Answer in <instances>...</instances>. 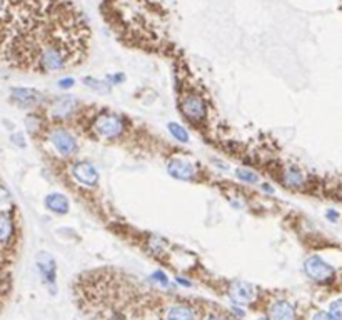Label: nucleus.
Returning a JSON list of instances; mask_svg holds the SVG:
<instances>
[{"instance_id": "f257e3e1", "label": "nucleus", "mask_w": 342, "mask_h": 320, "mask_svg": "<svg viewBox=\"0 0 342 320\" xmlns=\"http://www.w3.org/2000/svg\"><path fill=\"white\" fill-rule=\"evenodd\" d=\"M69 62V53L61 44L49 42L37 52V67L44 72H57L65 69Z\"/></svg>"}, {"instance_id": "f03ea898", "label": "nucleus", "mask_w": 342, "mask_h": 320, "mask_svg": "<svg viewBox=\"0 0 342 320\" xmlns=\"http://www.w3.org/2000/svg\"><path fill=\"white\" fill-rule=\"evenodd\" d=\"M92 130L102 138H116L124 132V120L113 113H104L94 120Z\"/></svg>"}, {"instance_id": "7ed1b4c3", "label": "nucleus", "mask_w": 342, "mask_h": 320, "mask_svg": "<svg viewBox=\"0 0 342 320\" xmlns=\"http://www.w3.org/2000/svg\"><path fill=\"white\" fill-rule=\"evenodd\" d=\"M304 272L309 279H312L314 282H321V283L331 282L334 279V275H335L332 265H329L319 255H312L304 262Z\"/></svg>"}, {"instance_id": "20e7f679", "label": "nucleus", "mask_w": 342, "mask_h": 320, "mask_svg": "<svg viewBox=\"0 0 342 320\" xmlns=\"http://www.w3.org/2000/svg\"><path fill=\"white\" fill-rule=\"evenodd\" d=\"M181 110L190 122H202V120H206L207 117L206 102H204L199 95H194V94H190L182 99Z\"/></svg>"}, {"instance_id": "39448f33", "label": "nucleus", "mask_w": 342, "mask_h": 320, "mask_svg": "<svg viewBox=\"0 0 342 320\" xmlns=\"http://www.w3.org/2000/svg\"><path fill=\"white\" fill-rule=\"evenodd\" d=\"M50 142H52L53 149H55L62 157H70L72 154H75V150H77L75 137L67 130H62V129L53 130L50 135Z\"/></svg>"}, {"instance_id": "423d86ee", "label": "nucleus", "mask_w": 342, "mask_h": 320, "mask_svg": "<svg viewBox=\"0 0 342 320\" xmlns=\"http://www.w3.org/2000/svg\"><path fill=\"white\" fill-rule=\"evenodd\" d=\"M72 175L79 184L86 185V187H95L99 184V172L91 162L83 160L75 164L74 168H72Z\"/></svg>"}, {"instance_id": "0eeeda50", "label": "nucleus", "mask_w": 342, "mask_h": 320, "mask_svg": "<svg viewBox=\"0 0 342 320\" xmlns=\"http://www.w3.org/2000/svg\"><path fill=\"white\" fill-rule=\"evenodd\" d=\"M167 172H169L170 177L177 179V180H192L195 177V167L190 164L187 160L182 159H172L169 164H167Z\"/></svg>"}, {"instance_id": "6e6552de", "label": "nucleus", "mask_w": 342, "mask_h": 320, "mask_svg": "<svg viewBox=\"0 0 342 320\" xmlns=\"http://www.w3.org/2000/svg\"><path fill=\"white\" fill-rule=\"evenodd\" d=\"M229 295L236 304H250V302L255 299V290L250 283L232 282L229 288Z\"/></svg>"}, {"instance_id": "1a4fd4ad", "label": "nucleus", "mask_w": 342, "mask_h": 320, "mask_svg": "<svg viewBox=\"0 0 342 320\" xmlns=\"http://www.w3.org/2000/svg\"><path fill=\"white\" fill-rule=\"evenodd\" d=\"M42 99L40 92L34 89H12V100L15 102V104H19L20 107H34L37 105Z\"/></svg>"}, {"instance_id": "9d476101", "label": "nucleus", "mask_w": 342, "mask_h": 320, "mask_svg": "<svg viewBox=\"0 0 342 320\" xmlns=\"http://www.w3.org/2000/svg\"><path fill=\"white\" fill-rule=\"evenodd\" d=\"M37 265L45 282L53 285V283H55V262H53V258L50 255H47V252H40Z\"/></svg>"}, {"instance_id": "9b49d317", "label": "nucleus", "mask_w": 342, "mask_h": 320, "mask_svg": "<svg viewBox=\"0 0 342 320\" xmlns=\"http://www.w3.org/2000/svg\"><path fill=\"white\" fill-rule=\"evenodd\" d=\"M272 320H296V310L287 300H277L271 307Z\"/></svg>"}, {"instance_id": "f8f14e48", "label": "nucleus", "mask_w": 342, "mask_h": 320, "mask_svg": "<svg viewBox=\"0 0 342 320\" xmlns=\"http://www.w3.org/2000/svg\"><path fill=\"white\" fill-rule=\"evenodd\" d=\"M45 207L50 210L53 214H59V215H64L69 212L70 205H69V200L67 197L62 195V194H50L45 197Z\"/></svg>"}, {"instance_id": "ddd939ff", "label": "nucleus", "mask_w": 342, "mask_h": 320, "mask_svg": "<svg viewBox=\"0 0 342 320\" xmlns=\"http://www.w3.org/2000/svg\"><path fill=\"white\" fill-rule=\"evenodd\" d=\"M197 312L189 305H172L165 313V320H195Z\"/></svg>"}, {"instance_id": "4468645a", "label": "nucleus", "mask_w": 342, "mask_h": 320, "mask_svg": "<svg viewBox=\"0 0 342 320\" xmlns=\"http://www.w3.org/2000/svg\"><path fill=\"white\" fill-rule=\"evenodd\" d=\"M75 108V100L72 97H62L52 107V115L57 119H65Z\"/></svg>"}, {"instance_id": "2eb2a0df", "label": "nucleus", "mask_w": 342, "mask_h": 320, "mask_svg": "<svg viewBox=\"0 0 342 320\" xmlns=\"http://www.w3.org/2000/svg\"><path fill=\"white\" fill-rule=\"evenodd\" d=\"M14 232V223L5 212H0V242H7Z\"/></svg>"}, {"instance_id": "dca6fc26", "label": "nucleus", "mask_w": 342, "mask_h": 320, "mask_svg": "<svg viewBox=\"0 0 342 320\" xmlns=\"http://www.w3.org/2000/svg\"><path fill=\"white\" fill-rule=\"evenodd\" d=\"M282 179H284L286 185H289V187H301L305 182L304 173L301 170H297V168H289V170H286Z\"/></svg>"}, {"instance_id": "f3484780", "label": "nucleus", "mask_w": 342, "mask_h": 320, "mask_svg": "<svg viewBox=\"0 0 342 320\" xmlns=\"http://www.w3.org/2000/svg\"><path fill=\"white\" fill-rule=\"evenodd\" d=\"M83 83H86L87 87L97 90V92H110L112 90V85L107 80H97V78L94 77H86L83 78Z\"/></svg>"}, {"instance_id": "a211bd4d", "label": "nucleus", "mask_w": 342, "mask_h": 320, "mask_svg": "<svg viewBox=\"0 0 342 320\" xmlns=\"http://www.w3.org/2000/svg\"><path fill=\"white\" fill-rule=\"evenodd\" d=\"M167 129H169V132L172 134V137L176 138V140L184 142V143L189 142V134H187V130H185L182 125H179L176 122H170L169 125H167Z\"/></svg>"}, {"instance_id": "6ab92c4d", "label": "nucleus", "mask_w": 342, "mask_h": 320, "mask_svg": "<svg viewBox=\"0 0 342 320\" xmlns=\"http://www.w3.org/2000/svg\"><path fill=\"white\" fill-rule=\"evenodd\" d=\"M236 175H237V179H241L242 182H245V184H255L257 180H259L257 173L249 170V168H237Z\"/></svg>"}, {"instance_id": "aec40b11", "label": "nucleus", "mask_w": 342, "mask_h": 320, "mask_svg": "<svg viewBox=\"0 0 342 320\" xmlns=\"http://www.w3.org/2000/svg\"><path fill=\"white\" fill-rule=\"evenodd\" d=\"M329 313L334 320H342V299H335L329 304Z\"/></svg>"}, {"instance_id": "412c9836", "label": "nucleus", "mask_w": 342, "mask_h": 320, "mask_svg": "<svg viewBox=\"0 0 342 320\" xmlns=\"http://www.w3.org/2000/svg\"><path fill=\"white\" fill-rule=\"evenodd\" d=\"M57 85L61 89H64V90H67V89H72L75 85V80L72 77H65V78H62V80H59Z\"/></svg>"}, {"instance_id": "4be33fe9", "label": "nucleus", "mask_w": 342, "mask_h": 320, "mask_svg": "<svg viewBox=\"0 0 342 320\" xmlns=\"http://www.w3.org/2000/svg\"><path fill=\"white\" fill-rule=\"evenodd\" d=\"M125 80V75L124 74H113V75H107V82L110 83H122Z\"/></svg>"}, {"instance_id": "5701e85b", "label": "nucleus", "mask_w": 342, "mask_h": 320, "mask_svg": "<svg viewBox=\"0 0 342 320\" xmlns=\"http://www.w3.org/2000/svg\"><path fill=\"white\" fill-rule=\"evenodd\" d=\"M154 277H155V279H159V283H160V285H164V287L169 285V279H167V275L164 274V272H160V270H159V272H155Z\"/></svg>"}, {"instance_id": "b1692460", "label": "nucleus", "mask_w": 342, "mask_h": 320, "mask_svg": "<svg viewBox=\"0 0 342 320\" xmlns=\"http://www.w3.org/2000/svg\"><path fill=\"white\" fill-rule=\"evenodd\" d=\"M310 320H334L329 312H316Z\"/></svg>"}, {"instance_id": "393cba45", "label": "nucleus", "mask_w": 342, "mask_h": 320, "mask_svg": "<svg viewBox=\"0 0 342 320\" xmlns=\"http://www.w3.org/2000/svg\"><path fill=\"white\" fill-rule=\"evenodd\" d=\"M10 140L14 142V143H17V146H19V147H25V138H23L22 134H14V135H12Z\"/></svg>"}, {"instance_id": "a878e982", "label": "nucleus", "mask_w": 342, "mask_h": 320, "mask_svg": "<svg viewBox=\"0 0 342 320\" xmlns=\"http://www.w3.org/2000/svg\"><path fill=\"white\" fill-rule=\"evenodd\" d=\"M261 189H262L264 192H267V194H274V189L271 187V184H267V182L261 184Z\"/></svg>"}, {"instance_id": "bb28decb", "label": "nucleus", "mask_w": 342, "mask_h": 320, "mask_svg": "<svg viewBox=\"0 0 342 320\" xmlns=\"http://www.w3.org/2000/svg\"><path fill=\"white\" fill-rule=\"evenodd\" d=\"M327 219H329V220H331V222H335V220H337V219H339V215H337V214H335V212H334V210H329V212H327Z\"/></svg>"}, {"instance_id": "cd10ccee", "label": "nucleus", "mask_w": 342, "mask_h": 320, "mask_svg": "<svg viewBox=\"0 0 342 320\" xmlns=\"http://www.w3.org/2000/svg\"><path fill=\"white\" fill-rule=\"evenodd\" d=\"M177 282L181 283V285H184V287H190L192 285V283L187 279H182V277H177Z\"/></svg>"}, {"instance_id": "c85d7f7f", "label": "nucleus", "mask_w": 342, "mask_h": 320, "mask_svg": "<svg viewBox=\"0 0 342 320\" xmlns=\"http://www.w3.org/2000/svg\"><path fill=\"white\" fill-rule=\"evenodd\" d=\"M207 320H225V318H220V317H217V315H211Z\"/></svg>"}, {"instance_id": "c756f323", "label": "nucleus", "mask_w": 342, "mask_h": 320, "mask_svg": "<svg viewBox=\"0 0 342 320\" xmlns=\"http://www.w3.org/2000/svg\"><path fill=\"white\" fill-rule=\"evenodd\" d=\"M4 4H5V0H0V10L4 9Z\"/></svg>"}, {"instance_id": "7c9ffc66", "label": "nucleus", "mask_w": 342, "mask_h": 320, "mask_svg": "<svg viewBox=\"0 0 342 320\" xmlns=\"http://www.w3.org/2000/svg\"><path fill=\"white\" fill-rule=\"evenodd\" d=\"M259 320H269V318H259Z\"/></svg>"}]
</instances>
